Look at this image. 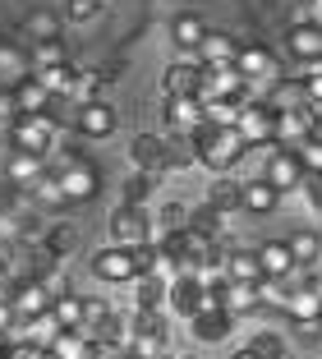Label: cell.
<instances>
[{
	"label": "cell",
	"instance_id": "cell-1",
	"mask_svg": "<svg viewBox=\"0 0 322 359\" xmlns=\"http://www.w3.org/2000/svg\"><path fill=\"white\" fill-rule=\"evenodd\" d=\"M189 148H194V161H198V166H208L212 175L230 170L244 152H249L244 143H239L235 125H198L194 134H189Z\"/></svg>",
	"mask_w": 322,
	"mask_h": 359
},
{
	"label": "cell",
	"instance_id": "cell-2",
	"mask_svg": "<svg viewBox=\"0 0 322 359\" xmlns=\"http://www.w3.org/2000/svg\"><path fill=\"white\" fill-rule=\"evenodd\" d=\"M230 65L239 69L244 88H253L258 97H267L271 88L281 83V60L262 42H239V51H235V60H230Z\"/></svg>",
	"mask_w": 322,
	"mask_h": 359
},
{
	"label": "cell",
	"instance_id": "cell-3",
	"mask_svg": "<svg viewBox=\"0 0 322 359\" xmlns=\"http://www.w3.org/2000/svg\"><path fill=\"white\" fill-rule=\"evenodd\" d=\"M309 134H318V111H313L309 102L271 111V143H276V148H300Z\"/></svg>",
	"mask_w": 322,
	"mask_h": 359
},
{
	"label": "cell",
	"instance_id": "cell-4",
	"mask_svg": "<svg viewBox=\"0 0 322 359\" xmlns=\"http://www.w3.org/2000/svg\"><path fill=\"white\" fill-rule=\"evenodd\" d=\"M55 148V120L46 116H14L10 125V152H32V157H46Z\"/></svg>",
	"mask_w": 322,
	"mask_h": 359
},
{
	"label": "cell",
	"instance_id": "cell-5",
	"mask_svg": "<svg viewBox=\"0 0 322 359\" xmlns=\"http://www.w3.org/2000/svg\"><path fill=\"white\" fill-rule=\"evenodd\" d=\"M55 184H60L65 203H93V198H97V189H102V175H97L93 161L69 157L60 170H55Z\"/></svg>",
	"mask_w": 322,
	"mask_h": 359
},
{
	"label": "cell",
	"instance_id": "cell-6",
	"mask_svg": "<svg viewBox=\"0 0 322 359\" xmlns=\"http://www.w3.org/2000/svg\"><path fill=\"white\" fill-rule=\"evenodd\" d=\"M235 134H239L244 148H267L271 143V106H267V97H249V102L239 106Z\"/></svg>",
	"mask_w": 322,
	"mask_h": 359
},
{
	"label": "cell",
	"instance_id": "cell-7",
	"mask_svg": "<svg viewBox=\"0 0 322 359\" xmlns=\"http://www.w3.org/2000/svg\"><path fill=\"white\" fill-rule=\"evenodd\" d=\"M185 323H189V332H194L198 341H226V337H230V327H235V318L221 309L217 290H208V295H203V304H198L194 313L185 318Z\"/></svg>",
	"mask_w": 322,
	"mask_h": 359
},
{
	"label": "cell",
	"instance_id": "cell-8",
	"mask_svg": "<svg viewBox=\"0 0 322 359\" xmlns=\"http://www.w3.org/2000/svg\"><path fill=\"white\" fill-rule=\"evenodd\" d=\"M69 125L79 129L83 138H111V134H115V125H120V116H115V106H111V102L93 97V102H74Z\"/></svg>",
	"mask_w": 322,
	"mask_h": 359
},
{
	"label": "cell",
	"instance_id": "cell-9",
	"mask_svg": "<svg viewBox=\"0 0 322 359\" xmlns=\"http://www.w3.org/2000/svg\"><path fill=\"white\" fill-rule=\"evenodd\" d=\"M152 240V217H147V208H129V203H120L111 217V244H125V249H134V244Z\"/></svg>",
	"mask_w": 322,
	"mask_h": 359
},
{
	"label": "cell",
	"instance_id": "cell-10",
	"mask_svg": "<svg viewBox=\"0 0 322 359\" xmlns=\"http://www.w3.org/2000/svg\"><path fill=\"white\" fill-rule=\"evenodd\" d=\"M88 267H93L97 281H111V285H129L134 281V258H129L125 244H106V249H97Z\"/></svg>",
	"mask_w": 322,
	"mask_h": 359
},
{
	"label": "cell",
	"instance_id": "cell-11",
	"mask_svg": "<svg viewBox=\"0 0 322 359\" xmlns=\"http://www.w3.org/2000/svg\"><path fill=\"white\" fill-rule=\"evenodd\" d=\"M129 161H134V170H143V175H166V138L161 134H134L129 138Z\"/></svg>",
	"mask_w": 322,
	"mask_h": 359
},
{
	"label": "cell",
	"instance_id": "cell-12",
	"mask_svg": "<svg viewBox=\"0 0 322 359\" xmlns=\"http://www.w3.org/2000/svg\"><path fill=\"white\" fill-rule=\"evenodd\" d=\"M262 180H267L276 194H290L295 184H304V170H300V161H295L290 148H276V143H271V148H267V170H262Z\"/></svg>",
	"mask_w": 322,
	"mask_h": 359
},
{
	"label": "cell",
	"instance_id": "cell-13",
	"mask_svg": "<svg viewBox=\"0 0 322 359\" xmlns=\"http://www.w3.org/2000/svg\"><path fill=\"white\" fill-rule=\"evenodd\" d=\"M203 295H208V290L194 281V272H175L166 281V304H170V313H175V318H189L198 304H203Z\"/></svg>",
	"mask_w": 322,
	"mask_h": 359
},
{
	"label": "cell",
	"instance_id": "cell-14",
	"mask_svg": "<svg viewBox=\"0 0 322 359\" xmlns=\"http://www.w3.org/2000/svg\"><path fill=\"white\" fill-rule=\"evenodd\" d=\"M198 79H203L198 55H180V60H170L161 88H166V97H198Z\"/></svg>",
	"mask_w": 322,
	"mask_h": 359
},
{
	"label": "cell",
	"instance_id": "cell-15",
	"mask_svg": "<svg viewBox=\"0 0 322 359\" xmlns=\"http://www.w3.org/2000/svg\"><path fill=\"white\" fill-rule=\"evenodd\" d=\"M244 93V79H239L235 65H217V69H203V79H198V102H208V97H235Z\"/></svg>",
	"mask_w": 322,
	"mask_h": 359
},
{
	"label": "cell",
	"instance_id": "cell-16",
	"mask_svg": "<svg viewBox=\"0 0 322 359\" xmlns=\"http://www.w3.org/2000/svg\"><path fill=\"white\" fill-rule=\"evenodd\" d=\"M217 299H221V309H226L230 318H249V313L262 309V295H258V285H253V281H226L217 290Z\"/></svg>",
	"mask_w": 322,
	"mask_h": 359
},
{
	"label": "cell",
	"instance_id": "cell-17",
	"mask_svg": "<svg viewBox=\"0 0 322 359\" xmlns=\"http://www.w3.org/2000/svg\"><path fill=\"white\" fill-rule=\"evenodd\" d=\"M203 125V102L198 97H166V129L180 138H189Z\"/></svg>",
	"mask_w": 322,
	"mask_h": 359
},
{
	"label": "cell",
	"instance_id": "cell-18",
	"mask_svg": "<svg viewBox=\"0 0 322 359\" xmlns=\"http://www.w3.org/2000/svg\"><path fill=\"white\" fill-rule=\"evenodd\" d=\"M281 198H286V194H276L262 175H258V180H239V208L253 212V217H267V212H276Z\"/></svg>",
	"mask_w": 322,
	"mask_h": 359
},
{
	"label": "cell",
	"instance_id": "cell-19",
	"mask_svg": "<svg viewBox=\"0 0 322 359\" xmlns=\"http://www.w3.org/2000/svg\"><path fill=\"white\" fill-rule=\"evenodd\" d=\"M10 97H14V111H19V116H42V111H51V93L42 88L37 74L19 79V83L10 88Z\"/></svg>",
	"mask_w": 322,
	"mask_h": 359
},
{
	"label": "cell",
	"instance_id": "cell-20",
	"mask_svg": "<svg viewBox=\"0 0 322 359\" xmlns=\"http://www.w3.org/2000/svg\"><path fill=\"white\" fill-rule=\"evenodd\" d=\"M235 51H239V42L230 37V32H203V42H198V65L203 69H217V65H230L235 60Z\"/></svg>",
	"mask_w": 322,
	"mask_h": 359
},
{
	"label": "cell",
	"instance_id": "cell-21",
	"mask_svg": "<svg viewBox=\"0 0 322 359\" xmlns=\"http://www.w3.org/2000/svg\"><path fill=\"white\" fill-rule=\"evenodd\" d=\"M253 254H258L262 281H276V276L295 272V258H290V249H286V240H267V244H258Z\"/></svg>",
	"mask_w": 322,
	"mask_h": 359
},
{
	"label": "cell",
	"instance_id": "cell-22",
	"mask_svg": "<svg viewBox=\"0 0 322 359\" xmlns=\"http://www.w3.org/2000/svg\"><path fill=\"white\" fill-rule=\"evenodd\" d=\"M203 32H208V23L198 19V14H175L170 19V42H175V51L180 55H194L198 51V42H203Z\"/></svg>",
	"mask_w": 322,
	"mask_h": 359
},
{
	"label": "cell",
	"instance_id": "cell-23",
	"mask_svg": "<svg viewBox=\"0 0 322 359\" xmlns=\"http://www.w3.org/2000/svg\"><path fill=\"white\" fill-rule=\"evenodd\" d=\"M286 46H290L295 60H318L322 55V28H313V23H290V32H286Z\"/></svg>",
	"mask_w": 322,
	"mask_h": 359
},
{
	"label": "cell",
	"instance_id": "cell-24",
	"mask_svg": "<svg viewBox=\"0 0 322 359\" xmlns=\"http://www.w3.org/2000/svg\"><path fill=\"white\" fill-rule=\"evenodd\" d=\"M281 304H286L290 323H309V318H322V295L313 290L309 281H304V285H295V290H290L286 299H281Z\"/></svg>",
	"mask_w": 322,
	"mask_h": 359
},
{
	"label": "cell",
	"instance_id": "cell-25",
	"mask_svg": "<svg viewBox=\"0 0 322 359\" xmlns=\"http://www.w3.org/2000/svg\"><path fill=\"white\" fill-rule=\"evenodd\" d=\"M42 161L46 157H32V152H10V157H5V180H10V189H28L32 180L42 175Z\"/></svg>",
	"mask_w": 322,
	"mask_h": 359
},
{
	"label": "cell",
	"instance_id": "cell-26",
	"mask_svg": "<svg viewBox=\"0 0 322 359\" xmlns=\"http://www.w3.org/2000/svg\"><path fill=\"white\" fill-rule=\"evenodd\" d=\"M129 341H166V318H161V309H134V318H129Z\"/></svg>",
	"mask_w": 322,
	"mask_h": 359
},
{
	"label": "cell",
	"instance_id": "cell-27",
	"mask_svg": "<svg viewBox=\"0 0 322 359\" xmlns=\"http://www.w3.org/2000/svg\"><path fill=\"white\" fill-rule=\"evenodd\" d=\"M208 203L217 212H239V180L230 175V170H221V175H212V184H208Z\"/></svg>",
	"mask_w": 322,
	"mask_h": 359
},
{
	"label": "cell",
	"instance_id": "cell-28",
	"mask_svg": "<svg viewBox=\"0 0 322 359\" xmlns=\"http://www.w3.org/2000/svg\"><path fill=\"white\" fill-rule=\"evenodd\" d=\"M37 79H42V88H46L51 97H74L79 69H74L69 60H60V65H46V69H37Z\"/></svg>",
	"mask_w": 322,
	"mask_h": 359
},
{
	"label": "cell",
	"instance_id": "cell-29",
	"mask_svg": "<svg viewBox=\"0 0 322 359\" xmlns=\"http://www.w3.org/2000/svg\"><path fill=\"white\" fill-rule=\"evenodd\" d=\"M134 309H166V276H134Z\"/></svg>",
	"mask_w": 322,
	"mask_h": 359
},
{
	"label": "cell",
	"instance_id": "cell-30",
	"mask_svg": "<svg viewBox=\"0 0 322 359\" xmlns=\"http://www.w3.org/2000/svg\"><path fill=\"white\" fill-rule=\"evenodd\" d=\"M226 276L230 281H262V267H258V254L253 249H230L226 254Z\"/></svg>",
	"mask_w": 322,
	"mask_h": 359
},
{
	"label": "cell",
	"instance_id": "cell-31",
	"mask_svg": "<svg viewBox=\"0 0 322 359\" xmlns=\"http://www.w3.org/2000/svg\"><path fill=\"white\" fill-rule=\"evenodd\" d=\"M23 194H28V198L37 203V208H65V194H60V184H55L51 170H42V175L32 180V184H28Z\"/></svg>",
	"mask_w": 322,
	"mask_h": 359
},
{
	"label": "cell",
	"instance_id": "cell-32",
	"mask_svg": "<svg viewBox=\"0 0 322 359\" xmlns=\"http://www.w3.org/2000/svg\"><path fill=\"white\" fill-rule=\"evenodd\" d=\"M290 152H295V161H300L304 180H322V138L318 134H309L300 148H290Z\"/></svg>",
	"mask_w": 322,
	"mask_h": 359
},
{
	"label": "cell",
	"instance_id": "cell-33",
	"mask_svg": "<svg viewBox=\"0 0 322 359\" xmlns=\"http://www.w3.org/2000/svg\"><path fill=\"white\" fill-rule=\"evenodd\" d=\"M42 249L55 258V263H60V258H69L74 249H79V231H74V226H51V231H46V240H42Z\"/></svg>",
	"mask_w": 322,
	"mask_h": 359
},
{
	"label": "cell",
	"instance_id": "cell-34",
	"mask_svg": "<svg viewBox=\"0 0 322 359\" xmlns=\"http://www.w3.org/2000/svg\"><path fill=\"white\" fill-rule=\"evenodd\" d=\"M189 226L203 231V235H212V240H221V235H226V212H217L212 203H203V208L189 212Z\"/></svg>",
	"mask_w": 322,
	"mask_h": 359
},
{
	"label": "cell",
	"instance_id": "cell-35",
	"mask_svg": "<svg viewBox=\"0 0 322 359\" xmlns=\"http://www.w3.org/2000/svg\"><path fill=\"white\" fill-rule=\"evenodd\" d=\"M286 249H290L295 267H313V258H318V231H295L286 240Z\"/></svg>",
	"mask_w": 322,
	"mask_h": 359
},
{
	"label": "cell",
	"instance_id": "cell-36",
	"mask_svg": "<svg viewBox=\"0 0 322 359\" xmlns=\"http://www.w3.org/2000/svg\"><path fill=\"white\" fill-rule=\"evenodd\" d=\"M235 116H239L235 97H208L203 102V125H235Z\"/></svg>",
	"mask_w": 322,
	"mask_h": 359
},
{
	"label": "cell",
	"instance_id": "cell-37",
	"mask_svg": "<svg viewBox=\"0 0 322 359\" xmlns=\"http://www.w3.org/2000/svg\"><path fill=\"white\" fill-rule=\"evenodd\" d=\"M249 350H253V359H290V346H286L281 332H258L249 341Z\"/></svg>",
	"mask_w": 322,
	"mask_h": 359
},
{
	"label": "cell",
	"instance_id": "cell-38",
	"mask_svg": "<svg viewBox=\"0 0 322 359\" xmlns=\"http://www.w3.org/2000/svg\"><path fill=\"white\" fill-rule=\"evenodd\" d=\"M51 313H55V323H60L65 332L69 327H79V323H83V295H60V299H51Z\"/></svg>",
	"mask_w": 322,
	"mask_h": 359
},
{
	"label": "cell",
	"instance_id": "cell-39",
	"mask_svg": "<svg viewBox=\"0 0 322 359\" xmlns=\"http://www.w3.org/2000/svg\"><path fill=\"white\" fill-rule=\"evenodd\" d=\"M300 65H304V83H300L304 102H309L313 111H322V55L318 60H300Z\"/></svg>",
	"mask_w": 322,
	"mask_h": 359
},
{
	"label": "cell",
	"instance_id": "cell-40",
	"mask_svg": "<svg viewBox=\"0 0 322 359\" xmlns=\"http://www.w3.org/2000/svg\"><path fill=\"white\" fill-rule=\"evenodd\" d=\"M152 189H156V175L134 170V175L125 180V203H129V208H147V203H152Z\"/></svg>",
	"mask_w": 322,
	"mask_h": 359
},
{
	"label": "cell",
	"instance_id": "cell-41",
	"mask_svg": "<svg viewBox=\"0 0 322 359\" xmlns=\"http://www.w3.org/2000/svg\"><path fill=\"white\" fill-rule=\"evenodd\" d=\"M28 37H32V42H60V14L37 10L28 19Z\"/></svg>",
	"mask_w": 322,
	"mask_h": 359
},
{
	"label": "cell",
	"instance_id": "cell-42",
	"mask_svg": "<svg viewBox=\"0 0 322 359\" xmlns=\"http://www.w3.org/2000/svg\"><path fill=\"white\" fill-rule=\"evenodd\" d=\"M152 226H156L152 235H166V231H185V226H189V208H185V203H166V208H161V212H156V217H152Z\"/></svg>",
	"mask_w": 322,
	"mask_h": 359
},
{
	"label": "cell",
	"instance_id": "cell-43",
	"mask_svg": "<svg viewBox=\"0 0 322 359\" xmlns=\"http://www.w3.org/2000/svg\"><path fill=\"white\" fill-rule=\"evenodd\" d=\"M189 166H198V161H194V148H189V138L170 134L166 138V170H189Z\"/></svg>",
	"mask_w": 322,
	"mask_h": 359
},
{
	"label": "cell",
	"instance_id": "cell-44",
	"mask_svg": "<svg viewBox=\"0 0 322 359\" xmlns=\"http://www.w3.org/2000/svg\"><path fill=\"white\" fill-rule=\"evenodd\" d=\"M60 60H69L60 42H32V74L46 69V65H60Z\"/></svg>",
	"mask_w": 322,
	"mask_h": 359
},
{
	"label": "cell",
	"instance_id": "cell-45",
	"mask_svg": "<svg viewBox=\"0 0 322 359\" xmlns=\"http://www.w3.org/2000/svg\"><path fill=\"white\" fill-rule=\"evenodd\" d=\"M97 14H102V0H65V19H74V23H88Z\"/></svg>",
	"mask_w": 322,
	"mask_h": 359
},
{
	"label": "cell",
	"instance_id": "cell-46",
	"mask_svg": "<svg viewBox=\"0 0 322 359\" xmlns=\"http://www.w3.org/2000/svg\"><path fill=\"white\" fill-rule=\"evenodd\" d=\"M5 359H51V350L32 341H5Z\"/></svg>",
	"mask_w": 322,
	"mask_h": 359
},
{
	"label": "cell",
	"instance_id": "cell-47",
	"mask_svg": "<svg viewBox=\"0 0 322 359\" xmlns=\"http://www.w3.org/2000/svg\"><path fill=\"white\" fill-rule=\"evenodd\" d=\"M300 341H322V318H309V323H295Z\"/></svg>",
	"mask_w": 322,
	"mask_h": 359
},
{
	"label": "cell",
	"instance_id": "cell-48",
	"mask_svg": "<svg viewBox=\"0 0 322 359\" xmlns=\"http://www.w3.org/2000/svg\"><path fill=\"white\" fill-rule=\"evenodd\" d=\"M14 116H19V111H14V97H10V93H0V129H10Z\"/></svg>",
	"mask_w": 322,
	"mask_h": 359
},
{
	"label": "cell",
	"instance_id": "cell-49",
	"mask_svg": "<svg viewBox=\"0 0 322 359\" xmlns=\"http://www.w3.org/2000/svg\"><path fill=\"white\" fill-rule=\"evenodd\" d=\"M304 23L322 28V0H304Z\"/></svg>",
	"mask_w": 322,
	"mask_h": 359
},
{
	"label": "cell",
	"instance_id": "cell-50",
	"mask_svg": "<svg viewBox=\"0 0 322 359\" xmlns=\"http://www.w3.org/2000/svg\"><path fill=\"white\" fill-rule=\"evenodd\" d=\"M111 359H138V355H134V350L125 346V350H111Z\"/></svg>",
	"mask_w": 322,
	"mask_h": 359
},
{
	"label": "cell",
	"instance_id": "cell-51",
	"mask_svg": "<svg viewBox=\"0 0 322 359\" xmlns=\"http://www.w3.org/2000/svg\"><path fill=\"white\" fill-rule=\"evenodd\" d=\"M230 359H253V350L244 346V350H235V355H230Z\"/></svg>",
	"mask_w": 322,
	"mask_h": 359
},
{
	"label": "cell",
	"instance_id": "cell-52",
	"mask_svg": "<svg viewBox=\"0 0 322 359\" xmlns=\"http://www.w3.org/2000/svg\"><path fill=\"white\" fill-rule=\"evenodd\" d=\"M175 359H194V355H175Z\"/></svg>",
	"mask_w": 322,
	"mask_h": 359
},
{
	"label": "cell",
	"instance_id": "cell-53",
	"mask_svg": "<svg viewBox=\"0 0 322 359\" xmlns=\"http://www.w3.org/2000/svg\"><path fill=\"white\" fill-rule=\"evenodd\" d=\"M0 359H5V346H0Z\"/></svg>",
	"mask_w": 322,
	"mask_h": 359
},
{
	"label": "cell",
	"instance_id": "cell-54",
	"mask_svg": "<svg viewBox=\"0 0 322 359\" xmlns=\"http://www.w3.org/2000/svg\"><path fill=\"white\" fill-rule=\"evenodd\" d=\"M161 359H166V355H161Z\"/></svg>",
	"mask_w": 322,
	"mask_h": 359
}]
</instances>
